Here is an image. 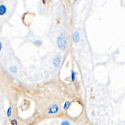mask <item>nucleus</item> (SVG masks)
Here are the masks:
<instances>
[{"instance_id": "obj_9", "label": "nucleus", "mask_w": 125, "mask_h": 125, "mask_svg": "<svg viewBox=\"0 0 125 125\" xmlns=\"http://www.w3.org/2000/svg\"><path fill=\"white\" fill-rule=\"evenodd\" d=\"M11 114V107L10 106L8 109L7 111V117H10Z\"/></svg>"}, {"instance_id": "obj_1", "label": "nucleus", "mask_w": 125, "mask_h": 125, "mask_svg": "<svg viewBox=\"0 0 125 125\" xmlns=\"http://www.w3.org/2000/svg\"><path fill=\"white\" fill-rule=\"evenodd\" d=\"M57 43L60 49L62 50H65L66 46V41L65 36L63 34H61L58 37Z\"/></svg>"}, {"instance_id": "obj_12", "label": "nucleus", "mask_w": 125, "mask_h": 125, "mask_svg": "<svg viewBox=\"0 0 125 125\" xmlns=\"http://www.w3.org/2000/svg\"><path fill=\"white\" fill-rule=\"evenodd\" d=\"M1 48H2V44H1V42H0V51L1 49Z\"/></svg>"}, {"instance_id": "obj_13", "label": "nucleus", "mask_w": 125, "mask_h": 125, "mask_svg": "<svg viewBox=\"0 0 125 125\" xmlns=\"http://www.w3.org/2000/svg\"></svg>"}, {"instance_id": "obj_11", "label": "nucleus", "mask_w": 125, "mask_h": 125, "mask_svg": "<svg viewBox=\"0 0 125 125\" xmlns=\"http://www.w3.org/2000/svg\"><path fill=\"white\" fill-rule=\"evenodd\" d=\"M35 43L36 45H40L41 44L42 42H41L40 41H36V42H35Z\"/></svg>"}, {"instance_id": "obj_5", "label": "nucleus", "mask_w": 125, "mask_h": 125, "mask_svg": "<svg viewBox=\"0 0 125 125\" xmlns=\"http://www.w3.org/2000/svg\"><path fill=\"white\" fill-rule=\"evenodd\" d=\"M6 9L4 5H1L0 6V15H3L6 12Z\"/></svg>"}, {"instance_id": "obj_7", "label": "nucleus", "mask_w": 125, "mask_h": 125, "mask_svg": "<svg viewBox=\"0 0 125 125\" xmlns=\"http://www.w3.org/2000/svg\"><path fill=\"white\" fill-rule=\"evenodd\" d=\"M71 80L72 81H74L75 80V72L73 70H71Z\"/></svg>"}, {"instance_id": "obj_4", "label": "nucleus", "mask_w": 125, "mask_h": 125, "mask_svg": "<svg viewBox=\"0 0 125 125\" xmlns=\"http://www.w3.org/2000/svg\"><path fill=\"white\" fill-rule=\"evenodd\" d=\"M60 62H61V61L60 58H56L53 60V64L55 67H59Z\"/></svg>"}, {"instance_id": "obj_6", "label": "nucleus", "mask_w": 125, "mask_h": 125, "mask_svg": "<svg viewBox=\"0 0 125 125\" xmlns=\"http://www.w3.org/2000/svg\"><path fill=\"white\" fill-rule=\"evenodd\" d=\"M70 104H71V103L70 102H69V101L65 102V103H64V105H63V109L65 110L67 109L69 107Z\"/></svg>"}, {"instance_id": "obj_3", "label": "nucleus", "mask_w": 125, "mask_h": 125, "mask_svg": "<svg viewBox=\"0 0 125 125\" xmlns=\"http://www.w3.org/2000/svg\"><path fill=\"white\" fill-rule=\"evenodd\" d=\"M72 40L74 42H77L80 40V36L79 34L77 31H75L72 35Z\"/></svg>"}, {"instance_id": "obj_10", "label": "nucleus", "mask_w": 125, "mask_h": 125, "mask_svg": "<svg viewBox=\"0 0 125 125\" xmlns=\"http://www.w3.org/2000/svg\"><path fill=\"white\" fill-rule=\"evenodd\" d=\"M69 124V123L67 121H63L62 123V125H68Z\"/></svg>"}, {"instance_id": "obj_8", "label": "nucleus", "mask_w": 125, "mask_h": 125, "mask_svg": "<svg viewBox=\"0 0 125 125\" xmlns=\"http://www.w3.org/2000/svg\"><path fill=\"white\" fill-rule=\"evenodd\" d=\"M10 70L11 72H13V73H16L17 71V68L16 66H12L10 67Z\"/></svg>"}, {"instance_id": "obj_2", "label": "nucleus", "mask_w": 125, "mask_h": 125, "mask_svg": "<svg viewBox=\"0 0 125 125\" xmlns=\"http://www.w3.org/2000/svg\"><path fill=\"white\" fill-rule=\"evenodd\" d=\"M59 110L58 106L57 104H54L52 105L50 108L49 109L48 111V113L49 114H54V113H56Z\"/></svg>"}]
</instances>
